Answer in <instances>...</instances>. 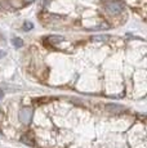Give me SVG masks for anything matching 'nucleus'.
Here are the masks:
<instances>
[{"mask_svg":"<svg viewBox=\"0 0 147 148\" xmlns=\"http://www.w3.org/2000/svg\"><path fill=\"white\" fill-rule=\"evenodd\" d=\"M104 8H106V10L110 14H119V13L123 12L124 5L121 4L119 0H110V1L106 3Z\"/></svg>","mask_w":147,"mask_h":148,"instance_id":"f257e3e1","label":"nucleus"},{"mask_svg":"<svg viewBox=\"0 0 147 148\" xmlns=\"http://www.w3.org/2000/svg\"><path fill=\"white\" fill-rule=\"evenodd\" d=\"M12 42H13V45H14L16 48H21V47H23V41H22L19 38H14V39L12 40Z\"/></svg>","mask_w":147,"mask_h":148,"instance_id":"20e7f679","label":"nucleus"},{"mask_svg":"<svg viewBox=\"0 0 147 148\" xmlns=\"http://www.w3.org/2000/svg\"><path fill=\"white\" fill-rule=\"evenodd\" d=\"M30 1H32V0H26V3H30Z\"/></svg>","mask_w":147,"mask_h":148,"instance_id":"1a4fd4ad","label":"nucleus"},{"mask_svg":"<svg viewBox=\"0 0 147 148\" xmlns=\"http://www.w3.org/2000/svg\"><path fill=\"white\" fill-rule=\"evenodd\" d=\"M49 39H50V41H52L53 44H57V42L63 40V36H50Z\"/></svg>","mask_w":147,"mask_h":148,"instance_id":"39448f33","label":"nucleus"},{"mask_svg":"<svg viewBox=\"0 0 147 148\" xmlns=\"http://www.w3.org/2000/svg\"><path fill=\"white\" fill-rule=\"evenodd\" d=\"M106 110L111 113H119V112H121V111H124V107L120 106V104L110 103V104H106Z\"/></svg>","mask_w":147,"mask_h":148,"instance_id":"7ed1b4c3","label":"nucleus"},{"mask_svg":"<svg viewBox=\"0 0 147 148\" xmlns=\"http://www.w3.org/2000/svg\"><path fill=\"white\" fill-rule=\"evenodd\" d=\"M19 121L23 122V124H29V122L31 121V119H32V110L29 107H25L22 108L21 111H19Z\"/></svg>","mask_w":147,"mask_h":148,"instance_id":"f03ea898","label":"nucleus"},{"mask_svg":"<svg viewBox=\"0 0 147 148\" xmlns=\"http://www.w3.org/2000/svg\"><path fill=\"white\" fill-rule=\"evenodd\" d=\"M3 95H4V92H3V90H0V99L3 98Z\"/></svg>","mask_w":147,"mask_h":148,"instance_id":"0eeeda50","label":"nucleus"},{"mask_svg":"<svg viewBox=\"0 0 147 148\" xmlns=\"http://www.w3.org/2000/svg\"><path fill=\"white\" fill-rule=\"evenodd\" d=\"M31 28H34V25L31 23V22H27V21L25 22V23H23V30L25 31H30Z\"/></svg>","mask_w":147,"mask_h":148,"instance_id":"423d86ee","label":"nucleus"},{"mask_svg":"<svg viewBox=\"0 0 147 148\" xmlns=\"http://www.w3.org/2000/svg\"><path fill=\"white\" fill-rule=\"evenodd\" d=\"M3 56H5V53H4V52H0V58H1Z\"/></svg>","mask_w":147,"mask_h":148,"instance_id":"6e6552de","label":"nucleus"}]
</instances>
